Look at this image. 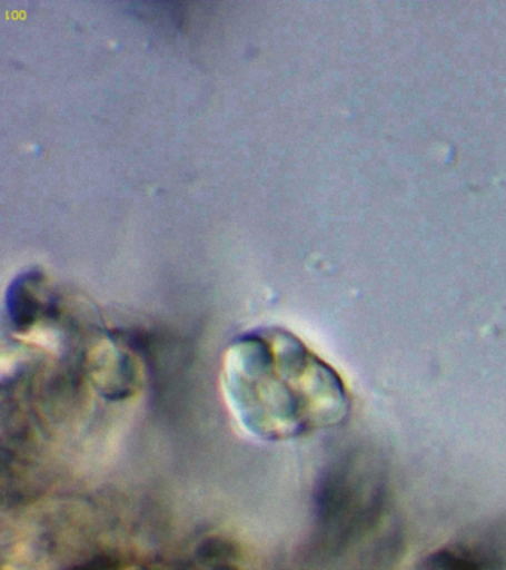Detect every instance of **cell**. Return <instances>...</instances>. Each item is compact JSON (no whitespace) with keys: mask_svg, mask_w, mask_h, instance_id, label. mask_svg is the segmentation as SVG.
Returning <instances> with one entry per match:
<instances>
[{"mask_svg":"<svg viewBox=\"0 0 506 570\" xmlns=\"http://www.w3.org/2000/svg\"><path fill=\"white\" fill-rule=\"evenodd\" d=\"M221 387L238 425L269 443L340 425L349 413L339 373L284 330H259L230 343Z\"/></svg>","mask_w":506,"mask_h":570,"instance_id":"cell-1","label":"cell"}]
</instances>
